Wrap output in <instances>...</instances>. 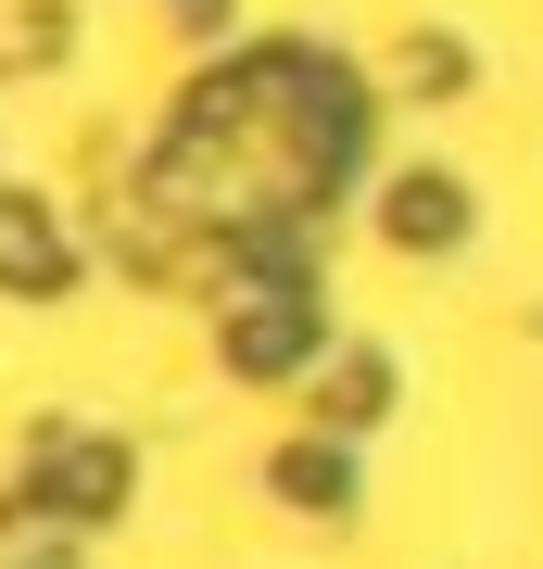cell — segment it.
<instances>
[{"mask_svg":"<svg viewBox=\"0 0 543 569\" xmlns=\"http://www.w3.org/2000/svg\"><path fill=\"white\" fill-rule=\"evenodd\" d=\"M392 228H404V241H455V190H404V203H392Z\"/></svg>","mask_w":543,"mask_h":569,"instance_id":"1","label":"cell"}]
</instances>
